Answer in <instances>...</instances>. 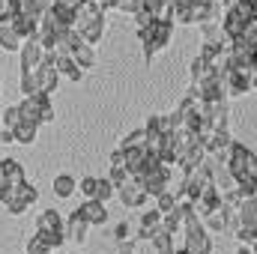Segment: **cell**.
Instances as JSON below:
<instances>
[{"label":"cell","mask_w":257,"mask_h":254,"mask_svg":"<svg viewBox=\"0 0 257 254\" xmlns=\"http://www.w3.org/2000/svg\"><path fill=\"white\" fill-rule=\"evenodd\" d=\"M215 159L224 165V171L230 174V180L236 186H257V156L251 147L230 141V147L224 153H218Z\"/></svg>","instance_id":"6da1fadb"},{"label":"cell","mask_w":257,"mask_h":254,"mask_svg":"<svg viewBox=\"0 0 257 254\" xmlns=\"http://www.w3.org/2000/svg\"><path fill=\"white\" fill-rule=\"evenodd\" d=\"M171 36H174V21H168V18H153L147 27H138V39L144 45V60L150 63L162 48H168Z\"/></svg>","instance_id":"7a4b0ae2"},{"label":"cell","mask_w":257,"mask_h":254,"mask_svg":"<svg viewBox=\"0 0 257 254\" xmlns=\"http://www.w3.org/2000/svg\"><path fill=\"white\" fill-rule=\"evenodd\" d=\"M18 114H21V120L36 123V126L51 123V120H54L51 96H48V93H30V96H24V99L18 102Z\"/></svg>","instance_id":"3957f363"},{"label":"cell","mask_w":257,"mask_h":254,"mask_svg":"<svg viewBox=\"0 0 257 254\" xmlns=\"http://www.w3.org/2000/svg\"><path fill=\"white\" fill-rule=\"evenodd\" d=\"M39 200V191L33 183H21V186H15V189H6L0 194V206L9 212V215H21V212H27L33 203Z\"/></svg>","instance_id":"277c9868"},{"label":"cell","mask_w":257,"mask_h":254,"mask_svg":"<svg viewBox=\"0 0 257 254\" xmlns=\"http://www.w3.org/2000/svg\"><path fill=\"white\" fill-rule=\"evenodd\" d=\"M221 78H224V93L227 96H248L257 87V69H239V66L224 69Z\"/></svg>","instance_id":"5b68a950"},{"label":"cell","mask_w":257,"mask_h":254,"mask_svg":"<svg viewBox=\"0 0 257 254\" xmlns=\"http://www.w3.org/2000/svg\"><path fill=\"white\" fill-rule=\"evenodd\" d=\"M114 194L120 197V203L126 206V209H144L147 203H150V194L144 189V183L138 180V177H126V183H120Z\"/></svg>","instance_id":"8992f818"},{"label":"cell","mask_w":257,"mask_h":254,"mask_svg":"<svg viewBox=\"0 0 257 254\" xmlns=\"http://www.w3.org/2000/svg\"><path fill=\"white\" fill-rule=\"evenodd\" d=\"M36 87H39V93H54L57 90V81H60V72H57V54L54 51H45L42 54V63L36 66Z\"/></svg>","instance_id":"52a82bcc"},{"label":"cell","mask_w":257,"mask_h":254,"mask_svg":"<svg viewBox=\"0 0 257 254\" xmlns=\"http://www.w3.org/2000/svg\"><path fill=\"white\" fill-rule=\"evenodd\" d=\"M75 212H78L90 227H102V224L108 221V209H105V203H102V200H96V197H87Z\"/></svg>","instance_id":"ba28073f"},{"label":"cell","mask_w":257,"mask_h":254,"mask_svg":"<svg viewBox=\"0 0 257 254\" xmlns=\"http://www.w3.org/2000/svg\"><path fill=\"white\" fill-rule=\"evenodd\" d=\"M18 51H21V72H36V66L42 63V54H45V48H42L39 36L24 39Z\"/></svg>","instance_id":"9c48e42d"},{"label":"cell","mask_w":257,"mask_h":254,"mask_svg":"<svg viewBox=\"0 0 257 254\" xmlns=\"http://www.w3.org/2000/svg\"><path fill=\"white\" fill-rule=\"evenodd\" d=\"M230 141H233V135H230V129H209L203 138H200V144H203V150H206V156H218V153H224L227 147H230Z\"/></svg>","instance_id":"30bf717a"},{"label":"cell","mask_w":257,"mask_h":254,"mask_svg":"<svg viewBox=\"0 0 257 254\" xmlns=\"http://www.w3.org/2000/svg\"><path fill=\"white\" fill-rule=\"evenodd\" d=\"M203 159H206V150H203V144H200V141H194V144H189V147L180 153V159H177V168L186 174V171L197 168Z\"/></svg>","instance_id":"8fae6325"},{"label":"cell","mask_w":257,"mask_h":254,"mask_svg":"<svg viewBox=\"0 0 257 254\" xmlns=\"http://www.w3.org/2000/svg\"><path fill=\"white\" fill-rule=\"evenodd\" d=\"M87 230H90V224H87L78 212H72V215L63 221L66 239H72V242H78V245H84V242H87Z\"/></svg>","instance_id":"7c38bea8"},{"label":"cell","mask_w":257,"mask_h":254,"mask_svg":"<svg viewBox=\"0 0 257 254\" xmlns=\"http://www.w3.org/2000/svg\"><path fill=\"white\" fill-rule=\"evenodd\" d=\"M12 27H15V33H18L21 39H33V36H39V18H36V15L18 12L15 21H12Z\"/></svg>","instance_id":"4fadbf2b"},{"label":"cell","mask_w":257,"mask_h":254,"mask_svg":"<svg viewBox=\"0 0 257 254\" xmlns=\"http://www.w3.org/2000/svg\"><path fill=\"white\" fill-rule=\"evenodd\" d=\"M254 21H257V18H254ZM218 24H221V30H224V36H227V39H236V36H242V33H245V24H248V21H242V18L227 6L224 18H221Z\"/></svg>","instance_id":"5bb4252c"},{"label":"cell","mask_w":257,"mask_h":254,"mask_svg":"<svg viewBox=\"0 0 257 254\" xmlns=\"http://www.w3.org/2000/svg\"><path fill=\"white\" fill-rule=\"evenodd\" d=\"M36 230H45V233H60L63 230V218L57 209H42L39 218H36Z\"/></svg>","instance_id":"9a60e30c"},{"label":"cell","mask_w":257,"mask_h":254,"mask_svg":"<svg viewBox=\"0 0 257 254\" xmlns=\"http://www.w3.org/2000/svg\"><path fill=\"white\" fill-rule=\"evenodd\" d=\"M200 221H203V227H206V230H215V233L227 230V212H224V206H221V203H218L215 209H209Z\"/></svg>","instance_id":"2e32d148"},{"label":"cell","mask_w":257,"mask_h":254,"mask_svg":"<svg viewBox=\"0 0 257 254\" xmlns=\"http://www.w3.org/2000/svg\"><path fill=\"white\" fill-rule=\"evenodd\" d=\"M162 224V212L159 209H147V212H141V230H138V239H150L153 236V230Z\"/></svg>","instance_id":"e0dca14e"},{"label":"cell","mask_w":257,"mask_h":254,"mask_svg":"<svg viewBox=\"0 0 257 254\" xmlns=\"http://www.w3.org/2000/svg\"><path fill=\"white\" fill-rule=\"evenodd\" d=\"M57 72H60L63 78H69V81H75V84H78V81L84 78V69L75 63V60H72L69 54H57Z\"/></svg>","instance_id":"ac0fdd59"},{"label":"cell","mask_w":257,"mask_h":254,"mask_svg":"<svg viewBox=\"0 0 257 254\" xmlns=\"http://www.w3.org/2000/svg\"><path fill=\"white\" fill-rule=\"evenodd\" d=\"M36 132H39V126H36V123L21 120L18 126L12 129V144H33V141H36Z\"/></svg>","instance_id":"d6986e66"},{"label":"cell","mask_w":257,"mask_h":254,"mask_svg":"<svg viewBox=\"0 0 257 254\" xmlns=\"http://www.w3.org/2000/svg\"><path fill=\"white\" fill-rule=\"evenodd\" d=\"M3 168H6V189H15V186H21L27 180L24 177V168L15 159H3Z\"/></svg>","instance_id":"ffe728a7"},{"label":"cell","mask_w":257,"mask_h":254,"mask_svg":"<svg viewBox=\"0 0 257 254\" xmlns=\"http://www.w3.org/2000/svg\"><path fill=\"white\" fill-rule=\"evenodd\" d=\"M75 186H78V183H75V177H69V174H57V177H54V194L63 197V200L75 194Z\"/></svg>","instance_id":"44dd1931"},{"label":"cell","mask_w":257,"mask_h":254,"mask_svg":"<svg viewBox=\"0 0 257 254\" xmlns=\"http://www.w3.org/2000/svg\"><path fill=\"white\" fill-rule=\"evenodd\" d=\"M200 30H203V42H230V39L224 36V30H221L218 21H203Z\"/></svg>","instance_id":"7402d4cb"},{"label":"cell","mask_w":257,"mask_h":254,"mask_svg":"<svg viewBox=\"0 0 257 254\" xmlns=\"http://www.w3.org/2000/svg\"><path fill=\"white\" fill-rule=\"evenodd\" d=\"M21 42H24V39L15 33V27H0V48H6V51H18Z\"/></svg>","instance_id":"603a6c76"},{"label":"cell","mask_w":257,"mask_h":254,"mask_svg":"<svg viewBox=\"0 0 257 254\" xmlns=\"http://www.w3.org/2000/svg\"><path fill=\"white\" fill-rule=\"evenodd\" d=\"M150 242L156 245V251H162V248H174V233H168L162 224L153 230V236H150Z\"/></svg>","instance_id":"cb8c5ba5"},{"label":"cell","mask_w":257,"mask_h":254,"mask_svg":"<svg viewBox=\"0 0 257 254\" xmlns=\"http://www.w3.org/2000/svg\"><path fill=\"white\" fill-rule=\"evenodd\" d=\"M93 197H96V200H102V203H108V200L114 197V183H111L108 177H102V180L96 177V194H93Z\"/></svg>","instance_id":"d4e9b609"},{"label":"cell","mask_w":257,"mask_h":254,"mask_svg":"<svg viewBox=\"0 0 257 254\" xmlns=\"http://www.w3.org/2000/svg\"><path fill=\"white\" fill-rule=\"evenodd\" d=\"M230 9L242 18V21H254V0H236V3H230Z\"/></svg>","instance_id":"484cf974"},{"label":"cell","mask_w":257,"mask_h":254,"mask_svg":"<svg viewBox=\"0 0 257 254\" xmlns=\"http://www.w3.org/2000/svg\"><path fill=\"white\" fill-rule=\"evenodd\" d=\"M174 206H177V194H174L171 189H165L162 194H156V209H159L162 215H165V212H171Z\"/></svg>","instance_id":"4316f807"},{"label":"cell","mask_w":257,"mask_h":254,"mask_svg":"<svg viewBox=\"0 0 257 254\" xmlns=\"http://www.w3.org/2000/svg\"><path fill=\"white\" fill-rule=\"evenodd\" d=\"M209 69H215V66H209V60H203V57L197 54V57L192 60V69H189V75H192V81H200V78H203Z\"/></svg>","instance_id":"83f0119b"},{"label":"cell","mask_w":257,"mask_h":254,"mask_svg":"<svg viewBox=\"0 0 257 254\" xmlns=\"http://www.w3.org/2000/svg\"><path fill=\"white\" fill-rule=\"evenodd\" d=\"M18 123H21V114H18V105H12V108L3 111V129L0 132H12Z\"/></svg>","instance_id":"f1b7e54d"},{"label":"cell","mask_w":257,"mask_h":254,"mask_svg":"<svg viewBox=\"0 0 257 254\" xmlns=\"http://www.w3.org/2000/svg\"><path fill=\"white\" fill-rule=\"evenodd\" d=\"M48 9V0H21V12H27V15H42Z\"/></svg>","instance_id":"f546056e"},{"label":"cell","mask_w":257,"mask_h":254,"mask_svg":"<svg viewBox=\"0 0 257 254\" xmlns=\"http://www.w3.org/2000/svg\"><path fill=\"white\" fill-rule=\"evenodd\" d=\"M21 93L24 96H30V93H39V87H36V75L33 72H21Z\"/></svg>","instance_id":"4dcf8cb0"},{"label":"cell","mask_w":257,"mask_h":254,"mask_svg":"<svg viewBox=\"0 0 257 254\" xmlns=\"http://www.w3.org/2000/svg\"><path fill=\"white\" fill-rule=\"evenodd\" d=\"M51 248L45 245V239L39 236V233H33L30 239H27V254H48Z\"/></svg>","instance_id":"1f68e13d"},{"label":"cell","mask_w":257,"mask_h":254,"mask_svg":"<svg viewBox=\"0 0 257 254\" xmlns=\"http://www.w3.org/2000/svg\"><path fill=\"white\" fill-rule=\"evenodd\" d=\"M257 233V227H242V224H236V239H239V242H242V245H251V248H254V236Z\"/></svg>","instance_id":"d6a6232c"},{"label":"cell","mask_w":257,"mask_h":254,"mask_svg":"<svg viewBox=\"0 0 257 254\" xmlns=\"http://www.w3.org/2000/svg\"><path fill=\"white\" fill-rule=\"evenodd\" d=\"M120 147H147V135H144V129H135V132H128L126 141H123Z\"/></svg>","instance_id":"836d02e7"},{"label":"cell","mask_w":257,"mask_h":254,"mask_svg":"<svg viewBox=\"0 0 257 254\" xmlns=\"http://www.w3.org/2000/svg\"><path fill=\"white\" fill-rule=\"evenodd\" d=\"M126 177H128V171L123 168V165H111V174H108V180L114 183V189H117L120 183H126Z\"/></svg>","instance_id":"e575fe53"},{"label":"cell","mask_w":257,"mask_h":254,"mask_svg":"<svg viewBox=\"0 0 257 254\" xmlns=\"http://www.w3.org/2000/svg\"><path fill=\"white\" fill-rule=\"evenodd\" d=\"M75 189L81 191L84 197H93V194H96V177H84V180H81Z\"/></svg>","instance_id":"d590c367"},{"label":"cell","mask_w":257,"mask_h":254,"mask_svg":"<svg viewBox=\"0 0 257 254\" xmlns=\"http://www.w3.org/2000/svg\"><path fill=\"white\" fill-rule=\"evenodd\" d=\"M114 239H117V242H123V239H132V227H128V221H120V224L114 227Z\"/></svg>","instance_id":"8d00e7d4"},{"label":"cell","mask_w":257,"mask_h":254,"mask_svg":"<svg viewBox=\"0 0 257 254\" xmlns=\"http://www.w3.org/2000/svg\"><path fill=\"white\" fill-rule=\"evenodd\" d=\"M138 6H141V0H117V9H120V12H128V15H132Z\"/></svg>","instance_id":"74e56055"},{"label":"cell","mask_w":257,"mask_h":254,"mask_svg":"<svg viewBox=\"0 0 257 254\" xmlns=\"http://www.w3.org/2000/svg\"><path fill=\"white\" fill-rule=\"evenodd\" d=\"M99 3V9L102 12H108V9H117V0H96Z\"/></svg>","instance_id":"f35d334b"},{"label":"cell","mask_w":257,"mask_h":254,"mask_svg":"<svg viewBox=\"0 0 257 254\" xmlns=\"http://www.w3.org/2000/svg\"><path fill=\"white\" fill-rule=\"evenodd\" d=\"M6 191V168H3V159H0V194Z\"/></svg>","instance_id":"ab89813d"},{"label":"cell","mask_w":257,"mask_h":254,"mask_svg":"<svg viewBox=\"0 0 257 254\" xmlns=\"http://www.w3.org/2000/svg\"><path fill=\"white\" fill-rule=\"evenodd\" d=\"M111 165H123V153H120V150L111 153Z\"/></svg>","instance_id":"60d3db41"},{"label":"cell","mask_w":257,"mask_h":254,"mask_svg":"<svg viewBox=\"0 0 257 254\" xmlns=\"http://www.w3.org/2000/svg\"><path fill=\"white\" fill-rule=\"evenodd\" d=\"M0 141L3 144H12V132H0Z\"/></svg>","instance_id":"b9f144b4"},{"label":"cell","mask_w":257,"mask_h":254,"mask_svg":"<svg viewBox=\"0 0 257 254\" xmlns=\"http://www.w3.org/2000/svg\"><path fill=\"white\" fill-rule=\"evenodd\" d=\"M236 254H254V248H251V245H242V248H239Z\"/></svg>","instance_id":"7bdbcfd3"},{"label":"cell","mask_w":257,"mask_h":254,"mask_svg":"<svg viewBox=\"0 0 257 254\" xmlns=\"http://www.w3.org/2000/svg\"><path fill=\"white\" fill-rule=\"evenodd\" d=\"M209 3H218V6H230V0H209Z\"/></svg>","instance_id":"ee69618b"},{"label":"cell","mask_w":257,"mask_h":254,"mask_svg":"<svg viewBox=\"0 0 257 254\" xmlns=\"http://www.w3.org/2000/svg\"><path fill=\"white\" fill-rule=\"evenodd\" d=\"M174 254H189V251H186V245H180V248H174Z\"/></svg>","instance_id":"f6af8a7d"},{"label":"cell","mask_w":257,"mask_h":254,"mask_svg":"<svg viewBox=\"0 0 257 254\" xmlns=\"http://www.w3.org/2000/svg\"><path fill=\"white\" fill-rule=\"evenodd\" d=\"M159 254H174V248H162Z\"/></svg>","instance_id":"bcb514c9"},{"label":"cell","mask_w":257,"mask_h":254,"mask_svg":"<svg viewBox=\"0 0 257 254\" xmlns=\"http://www.w3.org/2000/svg\"><path fill=\"white\" fill-rule=\"evenodd\" d=\"M48 3H51V0H48Z\"/></svg>","instance_id":"7dc6e473"},{"label":"cell","mask_w":257,"mask_h":254,"mask_svg":"<svg viewBox=\"0 0 257 254\" xmlns=\"http://www.w3.org/2000/svg\"><path fill=\"white\" fill-rule=\"evenodd\" d=\"M48 254H51V251H48Z\"/></svg>","instance_id":"c3c4849f"}]
</instances>
